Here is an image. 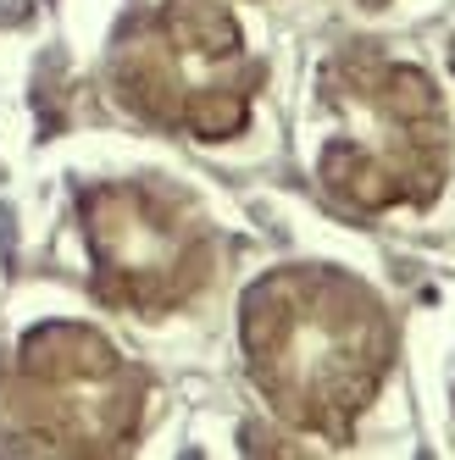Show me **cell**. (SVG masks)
<instances>
[{
  "label": "cell",
  "mask_w": 455,
  "mask_h": 460,
  "mask_svg": "<svg viewBox=\"0 0 455 460\" xmlns=\"http://www.w3.org/2000/svg\"><path fill=\"white\" fill-rule=\"evenodd\" d=\"M145 372L84 322H40L0 388L12 438L45 455H122L145 427Z\"/></svg>",
  "instance_id": "4"
},
{
  "label": "cell",
  "mask_w": 455,
  "mask_h": 460,
  "mask_svg": "<svg viewBox=\"0 0 455 460\" xmlns=\"http://www.w3.org/2000/svg\"><path fill=\"white\" fill-rule=\"evenodd\" d=\"M361 6H388V0H361Z\"/></svg>",
  "instance_id": "6"
},
{
  "label": "cell",
  "mask_w": 455,
  "mask_h": 460,
  "mask_svg": "<svg viewBox=\"0 0 455 460\" xmlns=\"http://www.w3.org/2000/svg\"><path fill=\"white\" fill-rule=\"evenodd\" d=\"M306 150L334 206L355 217L422 211L450 178V106L416 61L350 45L317 73Z\"/></svg>",
  "instance_id": "2"
},
{
  "label": "cell",
  "mask_w": 455,
  "mask_h": 460,
  "mask_svg": "<svg viewBox=\"0 0 455 460\" xmlns=\"http://www.w3.org/2000/svg\"><path fill=\"white\" fill-rule=\"evenodd\" d=\"M106 78L139 122L217 145L250 128L262 61L228 0H156L128 17Z\"/></svg>",
  "instance_id": "3"
},
{
  "label": "cell",
  "mask_w": 455,
  "mask_h": 460,
  "mask_svg": "<svg viewBox=\"0 0 455 460\" xmlns=\"http://www.w3.org/2000/svg\"><path fill=\"white\" fill-rule=\"evenodd\" d=\"M239 349L278 421L311 438H344L395 367V322L355 272L300 261L245 288Z\"/></svg>",
  "instance_id": "1"
},
{
  "label": "cell",
  "mask_w": 455,
  "mask_h": 460,
  "mask_svg": "<svg viewBox=\"0 0 455 460\" xmlns=\"http://www.w3.org/2000/svg\"><path fill=\"white\" fill-rule=\"evenodd\" d=\"M94 294L134 316H167L217 278L222 239L189 189L167 178H112L84 194Z\"/></svg>",
  "instance_id": "5"
}]
</instances>
